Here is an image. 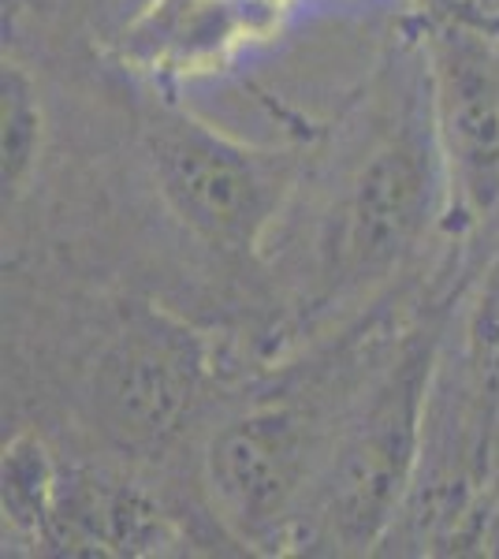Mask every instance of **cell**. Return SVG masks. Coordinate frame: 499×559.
I'll return each instance as SVG.
<instances>
[{"label": "cell", "mask_w": 499, "mask_h": 559, "mask_svg": "<svg viewBox=\"0 0 499 559\" xmlns=\"http://www.w3.org/2000/svg\"><path fill=\"white\" fill-rule=\"evenodd\" d=\"M466 284L455 280L448 295L421 302L351 400L298 522V552L366 556L399 530L421 477L443 344Z\"/></svg>", "instance_id": "cell-1"}, {"label": "cell", "mask_w": 499, "mask_h": 559, "mask_svg": "<svg viewBox=\"0 0 499 559\" xmlns=\"http://www.w3.org/2000/svg\"><path fill=\"white\" fill-rule=\"evenodd\" d=\"M443 216H451L448 168L421 79L324 198L298 299L302 318L366 306L411 265Z\"/></svg>", "instance_id": "cell-2"}, {"label": "cell", "mask_w": 499, "mask_h": 559, "mask_svg": "<svg viewBox=\"0 0 499 559\" xmlns=\"http://www.w3.org/2000/svg\"><path fill=\"white\" fill-rule=\"evenodd\" d=\"M343 411H324L302 392L253 395L205 440L202 489L209 515L235 545L250 552L295 548L298 522L324 459L332 452Z\"/></svg>", "instance_id": "cell-3"}, {"label": "cell", "mask_w": 499, "mask_h": 559, "mask_svg": "<svg viewBox=\"0 0 499 559\" xmlns=\"http://www.w3.org/2000/svg\"><path fill=\"white\" fill-rule=\"evenodd\" d=\"M146 157L168 213L224 258H258L302 183L295 150H261L183 108L146 116Z\"/></svg>", "instance_id": "cell-4"}, {"label": "cell", "mask_w": 499, "mask_h": 559, "mask_svg": "<svg viewBox=\"0 0 499 559\" xmlns=\"http://www.w3.org/2000/svg\"><path fill=\"white\" fill-rule=\"evenodd\" d=\"M216 366L205 332L153 302H127L97 347L86 421L108 452L165 455L202 414Z\"/></svg>", "instance_id": "cell-5"}, {"label": "cell", "mask_w": 499, "mask_h": 559, "mask_svg": "<svg viewBox=\"0 0 499 559\" xmlns=\"http://www.w3.org/2000/svg\"><path fill=\"white\" fill-rule=\"evenodd\" d=\"M421 79L448 168L451 216L466 228L499 213V38L437 23L421 38Z\"/></svg>", "instance_id": "cell-6"}, {"label": "cell", "mask_w": 499, "mask_h": 559, "mask_svg": "<svg viewBox=\"0 0 499 559\" xmlns=\"http://www.w3.org/2000/svg\"><path fill=\"white\" fill-rule=\"evenodd\" d=\"M176 540V522L146 485L105 466H63L41 552L153 556Z\"/></svg>", "instance_id": "cell-7"}, {"label": "cell", "mask_w": 499, "mask_h": 559, "mask_svg": "<svg viewBox=\"0 0 499 559\" xmlns=\"http://www.w3.org/2000/svg\"><path fill=\"white\" fill-rule=\"evenodd\" d=\"M45 146V108L31 71L15 60L0 68V179L4 202H15L34 173H38Z\"/></svg>", "instance_id": "cell-8"}, {"label": "cell", "mask_w": 499, "mask_h": 559, "mask_svg": "<svg viewBox=\"0 0 499 559\" xmlns=\"http://www.w3.org/2000/svg\"><path fill=\"white\" fill-rule=\"evenodd\" d=\"M63 466L38 432H15L4 444V522L41 548L49 526L52 503H57Z\"/></svg>", "instance_id": "cell-9"}, {"label": "cell", "mask_w": 499, "mask_h": 559, "mask_svg": "<svg viewBox=\"0 0 499 559\" xmlns=\"http://www.w3.org/2000/svg\"><path fill=\"white\" fill-rule=\"evenodd\" d=\"M496 221H499V213H496ZM496 250H499V247H496Z\"/></svg>", "instance_id": "cell-10"}]
</instances>
